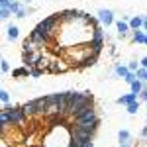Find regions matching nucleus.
I'll list each match as a JSON object with an SVG mask.
<instances>
[{
    "instance_id": "bb28decb",
    "label": "nucleus",
    "mask_w": 147,
    "mask_h": 147,
    "mask_svg": "<svg viewBox=\"0 0 147 147\" xmlns=\"http://www.w3.org/2000/svg\"><path fill=\"white\" fill-rule=\"evenodd\" d=\"M136 77H137V75H136V73H134V71H129V73H127V75H125V82H129V84H131V82H134V80H137L136 79Z\"/></svg>"
},
{
    "instance_id": "a211bd4d",
    "label": "nucleus",
    "mask_w": 147,
    "mask_h": 147,
    "mask_svg": "<svg viewBox=\"0 0 147 147\" xmlns=\"http://www.w3.org/2000/svg\"><path fill=\"white\" fill-rule=\"evenodd\" d=\"M143 18H131V22H129V28H134V30H139V28H143Z\"/></svg>"
},
{
    "instance_id": "423d86ee",
    "label": "nucleus",
    "mask_w": 147,
    "mask_h": 147,
    "mask_svg": "<svg viewBox=\"0 0 147 147\" xmlns=\"http://www.w3.org/2000/svg\"><path fill=\"white\" fill-rule=\"evenodd\" d=\"M79 14L80 12H77V10H65V12H61V14H57V16L63 22H77L79 20Z\"/></svg>"
},
{
    "instance_id": "f03ea898",
    "label": "nucleus",
    "mask_w": 147,
    "mask_h": 147,
    "mask_svg": "<svg viewBox=\"0 0 147 147\" xmlns=\"http://www.w3.org/2000/svg\"><path fill=\"white\" fill-rule=\"evenodd\" d=\"M2 110H6V112H8V118H10V124H12V125L24 124V120L28 118V116L24 114L22 106H8V104H6Z\"/></svg>"
},
{
    "instance_id": "37998d69",
    "label": "nucleus",
    "mask_w": 147,
    "mask_h": 147,
    "mask_svg": "<svg viewBox=\"0 0 147 147\" xmlns=\"http://www.w3.org/2000/svg\"><path fill=\"white\" fill-rule=\"evenodd\" d=\"M120 147H129V145H127V143H120Z\"/></svg>"
},
{
    "instance_id": "c756f323",
    "label": "nucleus",
    "mask_w": 147,
    "mask_h": 147,
    "mask_svg": "<svg viewBox=\"0 0 147 147\" xmlns=\"http://www.w3.org/2000/svg\"><path fill=\"white\" fill-rule=\"evenodd\" d=\"M0 98H2L4 104H8V102H10V94H8L6 90H0Z\"/></svg>"
},
{
    "instance_id": "79ce46f5",
    "label": "nucleus",
    "mask_w": 147,
    "mask_h": 147,
    "mask_svg": "<svg viewBox=\"0 0 147 147\" xmlns=\"http://www.w3.org/2000/svg\"><path fill=\"white\" fill-rule=\"evenodd\" d=\"M143 30H145V32H147V20H145V22H143Z\"/></svg>"
},
{
    "instance_id": "473e14b6",
    "label": "nucleus",
    "mask_w": 147,
    "mask_h": 147,
    "mask_svg": "<svg viewBox=\"0 0 147 147\" xmlns=\"http://www.w3.org/2000/svg\"><path fill=\"white\" fill-rule=\"evenodd\" d=\"M2 71H4V73H8V71H10V65H8V61H6V59H2Z\"/></svg>"
},
{
    "instance_id": "c9c22d12",
    "label": "nucleus",
    "mask_w": 147,
    "mask_h": 147,
    "mask_svg": "<svg viewBox=\"0 0 147 147\" xmlns=\"http://www.w3.org/2000/svg\"><path fill=\"white\" fill-rule=\"evenodd\" d=\"M141 98H143V100L147 102V86H145V88H143V90H141Z\"/></svg>"
},
{
    "instance_id": "412c9836",
    "label": "nucleus",
    "mask_w": 147,
    "mask_h": 147,
    "mask_svg": "<svg viewBox=\"0 0 147 147\" xmlns=\"http://www.w3.org/2000/svg\"><path fill=\"white\" fill-rule=\"evenodd\" d=\"M127 73H129V67H124V65H118V67H116V75H120L122 79H125Z\"/></svg>"
},
{
    "instance_id": "9d476101",
    "label": "nucleus",
    "mask_w": 147,
    "mask_h": 147,
    "mask_svg": "<svg viewBox=\"0 0 147 147\" xmlns=\"http://www.w3.org/2000/svg\"><path fill=\"white\" fill-rule=\"evenodd\" d=\"M22 110H24V114L30 118V116H35V100H30V102H26L22 106Z\"/></svg>"
},
{
    "instance_id": "e433bc0d",
    "label": "nucleus",
    "mask_w": 147,
    "mask_h": 147,
    "mask_svg": "<svg viewBox=\"0 0 147 147\" xmlns=\"http://www.w3.org/2000/svg\"><path fill=\"white\" fill-rule=\"evenodd\" d=\"M127 67H129V71H137V63H129Z\"/></svg>"
},
{
    "instance_id": "4be33fe9",
    "label": "nucleus",
    "mask_w": 147,
    "mask_h": 147,
    "mask_svg": "<svg viewBox=\"0 0 147 147\" xmlns=\"http://www.w3.org/2000/svg\"><path fill=\"white\" fill-rule=\"evenodd\" d=\"M141 90H143V84H141L139 80H134V82H131V92H136V94H141Z\"/></svg>"
},
{
    "instance_id": "9b49d317",
    "label": "nucleus",
    "mask_w": 147,
    "mask_h": 147,
    "mask_svg": "<svg viewBox=\"0 0 147 147\" xmlns=\"http://www.w3.org/2000/svg\"><path fill=\"white\" fill-rule=\"evenodd\" d=\"M118 102L120 104H131V102H137V94L136 92H129V94H125V96H122V98H118Z\"/></svg>"
},
{
    "instance_id": "4c0bfd02",
    "label": "nucleus",
    "mask_w": 147,
    "mask_h": 147,
    "mask_svg": "<svg viewBox=\"0 0 147 147\" xmlns=\"http://www.w3.org/2000/svg\"><path fill=\"white\" fill-rule=\"evenodd\" d=\"M16 16H18V18H24V16H26V10H24V8H22V10L18 12V14H16Z\"/></svg>"
},
{
    "instance_id": "c85d7f7f",
    "label": "nucleus",
    "mask_w": 147,
    "mask_h": 147,
    "mask_svg": "<svg viewBox=\"0 0 147 147\" xmlns=\"http://www.w3.org/2000/svg\"><path fill=\"white\" fill-rule=\"evenodd\" d=\"M10 10H12V14H18V12L22 10V6H20L18 2H12V4H10Z\"/></svg>"
},
{
    "instance_id": "dca6fc26",
    "label": "nucleus",
    "mask_w": 147,
    "mask_h": 147,
    "mask_svg": "<svg viewBox=\"0 0 147 147\" xmlns=\"http://www.w3.org/2000/svg\"><path fill=\"white\" fill-rule=\"evenodd\" d=\"M35 47H37V45H35L32 39H26V41H24V53H34Z\"/></svg>"
},
{
    "instance_id": "20e7f679",
    "label": "nucleus",
    "mask_w": 147,
    "mask_h": 147,
    "mask_svg": "<svg viewBox=\"0 0 147 147\" xmlns=\"http://www.w3.org/2000/svg\"><path fill=\"white\" fill-rule=\"evenodd\" d=\"M39 61H41V55L39 53H24V65L28 69L39 65Z\"/></svg>"
},
{
    "instance_id": "aec40b11",
    "label": "nucleus",
    "mask_w": 147,
    "mask_h": 147,
    "mask_svg": "<svg viewBox=\"0 0 147 147\" xmlns=\"http://www.w3.org/2000/svg\"><path fill=\"white\" fill-rule=\"evenodd\" d=\"M116 28H118V34L122 35V37H124V35L127 34V30H129V26H127L125 22H118V26H116Z\"/></svg>"
},
{
    "instance_id": "7ed1b4c3",
    "label": "nucleus",
    "mask_w": 147,
    "mask_h": 147,
    "mask_svg": "<svg viewBox=\"0 0 147 147\" xmlns=\"http://www.w3.org/2000/svg\"><path fill=\"white\" fill-rule=\"evenodd\" d=\"M82 124H98V116L94 110H88V112L80 114L75 118V125H82Z\"/></svg>"
},
{
    "instance_id": "1a4fd4ad",
    "label": "nucleus",
    "mask_w": 147,
    "mask_h": 147,
    "mask_svg": "<svg viewBox=\"0 0 147 147\" xmlns=\"http://www.w3.org/2000/svg\"><path fill=\"white\" fill-rule=\"evenodd\" d=\"M98 16H100V22L106 24V26H110V24L114 22V14L110 10H100V12H98Z\"/></svg>"
},
{
    "instance_id": "a878e982",
    "label": "nucleus",
    "mask_w": 147,
    "mask_h": 147,
    "mask_svg": "<svg viewBox=\"0 0 147 147\" xmlns=\"http://www.w3.org/2000/svg\"><path fill=\"white\" fill-rule=\"evenodd\" d=\"M139 110V102H131V104H127V112L129 114H136Z\"/></svg>"
},
{
    "instance_id": "6e6552de",
    "label": "nucleus",
    "mask_w": 147,
    "mask_h": 147,
    "mask_svg": "<svg viewBox=\"0 0 147 147\" xmlns=\"http://www.w3.org/2000/svg\"><path fill=\"white\" fill-rule=\"evenodd\" d=\"M82 96H84V92H67V108L82 100Z\"/></svg>"
},
{
    "instance_id": "ea45409f",
    "label": "nucleus",
    "mask_w": 147,
    "mask_h": 147,
    "mask_svg": "<svg viewBox=\"0 0 147 147\" xmlns=\"http://www.w3.org/2000/svg\"><path fill=\"white\" fill-rule=\"evenodd\" d=\"M141 136H143V137H145V139H147V125H145V127H143V131H141Z\"/></svg>"
},
{
    "instance_id": "f8f14e48",
    "label": "nucleus",
    "mask_w": 147,
    "mask_h": 147,
    "mask_svg": "<svg viewBox=\"0 0 147 147\" xmlns=\"http://www.w3.org/2000/svg\"><path fill=\"white\" fill-rule=\"evenodd\" d=\"M90 47H92V55H98L102 51V47H104V39H92Z\"/></svg>"
},
{
    "instance_id": "7c9ffc66",
    "label": "nucleus",
    "mask_w": 147,
    "mask_h": 147,
    "mask_svg": "<svg viewBox=\"0 0 147 147\" xmlns=\"http://www.w3.org/2000/svg\"><path fill=\"white\" fill-rule=\"evenodd\" d=\"M49 71H53V73H57V71H63V67H59L55 61L53 63H49Z\"/></svg>"
},
{
    "instance_id": "6ab92c4d",
    "label": "nucleus",
    "mask_w": 147,
    "mask_h": 147,
    "mask_svg": "<svg viewBox=\"0 0 147 147\" xmlns=\"http://www.w3.org/2000/svg\"><path fill=\"white\" fill-rule=\"evenodd\" d=\"M30 73H32V71H28V67H22V69H14V71H12V75H14V77H28Z\"/></svg>"
},
{
    "instance_id": "393cba45",
    "label": "nucleus",
    "mask_w": 147,
    "mask_h": 147,
    "mask_svg": "<svg viewBox=\"0 0 147 147\" xmlns=\"http://www.w3.org/2000/svg\"><path fill=\"white\" fill-rule=\"evenodd\" d=\"M8 37H10V39H16V37H18V28H16V26H10V28H8Z\"/></svg>"
},
{
    "instance_id": "a19ab883",
    "label": "nucleus",
    "mask_w": 147,
    "mask_h": 147,
    "mask_svg": "<svg viewBox=\"0 0 147 147\" xmlns=\"http://www.w3.org/2000/svg\"><path fill=\"white\" fill-rule=\"evenodd\" d=\"M84 147H94V145H92V141H88V143H86Z\"/></svg>"
},
{
    "instance_id": "5701e85b",
    "label": "nucleus",
    "mask_w": 147,
    "mask_h": 147,
    "mask_svg": "<svg viewBox=\"0 0 147 147\" xmlns=\"http://www.w3.org/2000/svg\"><path fill=\"white\" fill-rule=\"evenodd\" d=\"M118 137H120V143H127V141H129V131H125V129H122Z\"/></svg>"
},
{
    "instance_id": "0eeeda50",
    "label": "nucleus",
    "mask_w": 147,
    "mask_h": 147,
    "mask_svg": "<svg viewBox=\"0 0 147 147\" xmlns=\"http://www.w3.org/2000/svg\"><path fill=\"white\" fill-rule=\"evenodd\" d=\"M47 110V98L41 96V98H35V116H45Z\"/></svg>"
},
{
    "instance_id": "f704fd0d",
    "label": "nucleus",
    "mask_w": 147,
    "mask_h": 147,
    "mask_svg": "<svg viewBox=\"0 0 147 147\" xmlns=\"http://www.w3.org/2000/svg\"><path fill=\"white\" fill-rule=\"evenodd\" d=\"M0 4H2V8H10L12 0H0Z\"/></svg>"
},
{
    "instance_id": "2eb2a0df",
    "label": "nucleus",
    "mask_w": 147,
    "mask_h": 147,
    "mask_svg": "<svg viewBox=\"0 0 147 147\" xmlns=\"http://www.w3.org/2000/svg\"><path fill=\"white\" fill-rule=\"evenodd\" d=\"M96 63V55H90V57H84L82 61H80V67H92Z\"/></svg>"
},
{
    "instance_id": "b1692460",
    "label": "nucleus",
    "mask_w": 147,
    "mask_h": 147,
    "mask_svg": "<svg viewBox=\"0 0 147 147\" xmlns=\"http://www.w3.org/2000/svg\"><path fill=\"white\" fill-rule=\"evenodd\" d=\"M92 35H94V39H104V34H102V30L98 26H94V30H92Z\"/></svg>"
},
{
    "instance_id": "39448f33",
    "label": "nucleus",
    "mask_w": 147,
    "mask_h": 147,
    "mask_svg": "<svg viewBox=\"0 0 147 147\" xmlns=\"http://www.w3.org/2000/svg\"><path fill=\"white\" fill-rule=\"evenodd\" d=\"M30 39H32V41H34L37 47H45V45H47V41H49V39H45V35L41 34V32H39L37 28H35L34 32L30 34Z\"/></svg>"
},
{
    "instance_id": "ddd939ff",
    "label": "nucleus",
    "mask_w": 147,
    "mask_h": 147,
    "mask_svg": "<svg viewBox=\"0 0 147 147\" xmlns=\"http://www.w3.org/2000/svg\"><path fill=\"white\" fill-rule=\"evenodd\" d=\"M0 124H2V129H6L8 125H12V124H10V118H8V112H6V110H2V112H0Z\"/></svg>"
},
{
    "instance_id": "4468645a",
    "label": "nucleus",
    "mask_w": 147,
    "mask_h": 147,
    "mask_svg": "<svg viewBox=\"0 0 147 147\" xmlns=\"http://www.w3.org/2000/svg\"><path fill=\"white\" fill-rule=\"evenodd\" d=\"M96 125L98 124H82V125H75V127H79V129H82V131H88V134H94L96 131Z\"/></svg>"
},
{
    "instance_id": "f3484780",
    "label": "nucleus",
    "mask_w": 147,
    "mask_h": 147,
    "mask_svg": "<svg viewBox=\"0 0 147 147\" xmlns=\"http://www.w3.org/2000/svg\"><path fill=\"white\" fill-rule=\"evenodd\" d=\"M134 41H136V43H147V34L136 32V34H134Z\"/></svg>"
},
{
    "instance_id": "2f4dec72",
    "label": "nucleus",
    "mask_w": 147,
    "mask_h": 147,
    "mask_svg": "<svg viewBox=\"0 0 147 147\" xmlns=\"http://www.w3.org/2000/svg\"><path fill=\"white\" fill-rule=\"evenodd\" d=\"M137 77H139V79H143V80H147V69H141V71H137Z\"/></svg>"
},
{
    "instance_id": "58836bf2",
    "label": "nucleus",
    "mask_w": 147,
    "mask_h": 147,
    "mask_svg": "<svg viewBox=\"0 0 147 147\" xmlns=\"http://www.w3.org/2000/svg\"><path fill=\"white\" fill-rule=\"evenodd\" d=\"M141 67L147 69V57H143V59H141Z\"/></svg>"
},
{
    "instance_id": "f257e3e1",
    "label": "nucleus",
    "mask_w": 147,
    "mask_h": 147,
    "mask_svg": "<svg viewBox=\"0 0 147 147\" xmlns=\"http://www.w3.org/2000/svg\"><path fill=\"white\" fill-rule=\"evenodd\" d=\"M57 20H59V16H49V18H45L43 22L37 24V30L41 32V34L45 35V39H51L53 37V34H55V26H57Z\"/></svg>"
},
{
    "instance_id": "72a5a7b5",
    "label": "nucleus",
    "mask_w": 147,
    "mask_h": 147,
    "mask_svg": "<svg viewBox=\"0 0 147 147\" xmlns=\"http://www.w3.org/2000/svg\"><path fill=\"white\" fill-rule=\"evenodd\" d=\"M41 73H43V71H39V69H32V73H30V75H32V77H39V75H41Z\"/></svg>"
},
{
    "instance_id": "cd10ccee",
    "label": "nucleus",
    "mask_w": 147,
    "mask_h": 147,
    "mask_svg": "<svg viewBox=\"0 0 147 147\" xmlns=\"http://www.w3.org/2000/svg\"><path fill=\"white\" fill-rule=\"evenodd\" d=\"M10 14H12L10 8H2V12H0V18H2V20H6V18H10Z\"/></svg>"
}]
</instances>
